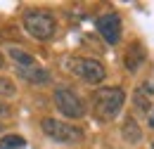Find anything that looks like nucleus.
I'll use <instances>...</instances> for the list:
<instances>
[{"label":"nucleus","instance_id":"5","mask_svg":"<svg viewBox=\"0 0 154 149\" xmlns=\"http://www.w3.org/2000/svg\"><path fill=\"white\" fill-rule=\"evenodd\" d=\"M69 64V71H74L78 78H83L85 83H102L104 81V66L97 62V59H90V57H74L66 62Z\"/></svg>","mask_w":154,"mask_h":149},{"label":"nucleus","instance_id":"6","mask_svg":"<svg viewBox=\"0 0 154 149\" xmlns=\"http://www.w3.org/2000/svg\"><path fill=\"white\" fill-rule=\"evenodd\" d=\"M97 31L109 45H116L119 38H121V19H119V14H114V12L102 14L97 19Z\"/></svg>","mask_w":154,"mask_h":149},{"label":"nucleus","instance_id":"12","mask_svg":"<svg viewBox=\"0 0 154 149\" xmlns=\"http://www.w3.org/2000/svg\"><path fill=\"white\" fill-rule=\"evenodd\" d=\"M147 95H152V88H149L147 83L135 93V104H137L142 111H147V109H149V99H147Z\"/></svg>","mask_w":154,"mask_h":149},{"label":"nucleus","instance_id":"2","mask_svg":"<svg viewBox=\"0 0 154 149\" xmlns=\"http://www.w3.org/2000/svg\"><path fill=\"white\" fill-rule=\"evenodd\" d=\"M24 29L36 40H50L57 31V21L45 10H29L24 12Z\"/></svg>","mask_w":154,"mask_h":149},{"label":"nucleus","instance_id":"1","mask_svg":"<svg viewBox=\"0 0 154 149\" xmlns=\"http://www.w3.org/2000/svg\"><path fill=\"white\" fill-rule=\"evenodd\" d=\"M123 102H126V93L121 88H97L93 93V116L107 123L119 116Z\"/></svg>","mask_w":154,"mask_h":149},{"label":"nucleus","instance_id":"13","mask_svg":"<svg viewBox=\"0 0 154 149\" xmlns=\"http://www.w3.org/2000/svg\"><path fill=\"white\" fill-rule=\"evenodd\" d=\"M0 93L2 95H14V85L7 78H0Z\"/></svg>","mask_w":154,"mask_h":149},{"label":"nucleus","instance_id":"16","mask_svg":"<svg viewBox=\"0 0 154 149\" xmlns=\"http://www.w3.org/2000/svg\"><path fill=\"white\" fill-rule=\"evenodd\" d=\"M2 64H5V59H2V55H0V66H2Z\"/></svg>","mask_w":154,"mask_h":149},{"label":"nucleus","instance_id":"14","mask_svg":"<svg viewBox=\"0 0 154 149\" xmlns=\"http://www.w3.org/2000/svg\"><path fill=\"white\" fill-rule=\"evenodd\" d=\"M5 114H10V107H7V104L0 99V116H5Z\"/></svg>","mask_w":154,"mask_h":149},{"label":"nucleus","instance_id":"3","mask_svg":"<svg viewBox=\"0 0 154 149\" xmlns=\"http://www.w3.org/2000/svg\"><path fill=\"white\" fill-rule=\"evenodd\" d=\"M40 128L52 142H59V144H76V142L83 140L81 128H76L74 123H64L59 118H43Z\"/></svg>","mask_w":154,"mask_h":149},{"label":"nucleus","instance_id":"7","mask_svg":"<svg viewBox=\"0 0 154 149\" xmlns=\"http://www.w3.org/2000/svg\"><path fill=\"white\" fill-rule=\"evenodd\" d=\"M17 76H19L21 81H26V83H31V85H45V83H50V71L48 69H43L40 64L36 66H17Z\"/></svg>","mask_w":154,"mask_h":149},{"label":"nucleus","instance_id":"10","mask_svg":"<svg viewBox=\"0 0 154 149\" xmlns=\"http://www.w3.org/2000/svg\"><path fill=\"white\" fill-rule=\"evenodd\" d=\"M10 57L17 62V66H36V64H38L36 57H31L29 52H24L19 47H12V50H10Z\"/></svg>","mask_w":154,"mask_h":149},{"label":"nucleus","instance_id":"15","mask_svg":"<svg viewBox=\"0 0 154 149\" xmlns=\"http://www.w3.org/2000/svg\"><path fill=\"white\" fill-rule=\"evenodd\" d=\"M149 126H152V128H154V109H152V111H149Z\"/></svg>","mask_w":154,"mask_h":149},{"label":"nucleus","instance_id":"9","mask_svg":"<svg viewBox=\"0 0 154 149\" xmlns=\"http://www.w3.org/2000/svg\"><path fill=\"white\" fill-rule=\"evenodd\" d=\"M121 135H123V140H126V142H131V144H135V142H140V140H142V130H140V126L135 123L133 116H128V118L123 121Z\"/></svg>","mask_w":154,"mask_h":149},{"label":"nucleus","instance_id":"4","mask_svg":"<svg viewBox=\"0 0 154 149\" xmlns=\"http://www.w3.org/2000/svg\"><path fill=\"white\" fill-rule=\"evenodd\" d=\"M52 102H55L57 111L62 114V116H66V118H81V116L85 114V104H83V99H81L71 88H57V90H55V97H52Z\"/></svg>","mask_w":154,"mask_h":149},{"label":"nucleus","instance_id":"17","mask_svg":"<svg viewBox=\"0 0 154 149\" xmlns=\"http://www.w3.org/2000/svg\"><path fill=\"white\" fill-rule=\"evenodd\" d=\"M0 130H2V123H0Z\"/></svg>","mask_w":154,"mask_h":149},{"label":"nucleus","instance_id":"11","mask_svg":"<svg viewBox=\"0 0 154 149\" xmlns=\"http://www.w3.org/2000/svg\"><path fill=\"white\" fill-rule=\"evenodd\" d=\"M26 147V140L21 135H5L0 137V149H24Z\"/></svg>","mask_w":154,"mask_h":149},{"label":"nucleus","instance_id":"8","mask_svg":"<svg viewBox=\"0 0 154 149\" xmlns=\"http://www.w3.org/2000/svg\"><path fill=\"white\" fill-rule=\"evenodd\" d=\"M142 62H145V47L140 45V43H133L131 47H128V52L123 57V64H126V69L135 74L140 66H142Z\"/></svg>","mask_w":154,"mask_h":149}]
</instances>
